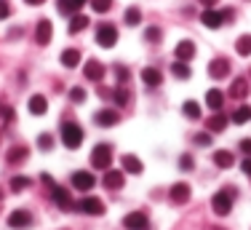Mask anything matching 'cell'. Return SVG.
<instances>
[{"label":"cell","mask_w":251,"mask_h":230,"mask_svg":"<svg viewBox=\"0 0 251 230\" xmlns=\"http://www.w3.org/2000/svg\"><path fill=\"white\" fill-rule=\"evenodd\" d=\"M235 198H238V190H235V187H222V190H219L217 196L211 198V209H214V214L227 217V214L232 211V203H235Z\"/></svg>","instance_id":"cell-1"},{"label":"cell","mask_w":251,"mask_h":230,"mask_svg":"<svg viewBox=\"0 0 251 230\" xmlns=\"http://www.w3.org/2000/svg\"><path fill=\"white\" fill-rule=\"evenodd\" d=\"M62 142H64V147L77 150L83 142V129L77 123H73V120H67V123L62 126Z\"/></svg>","instance_id":"cell-2"},{"label":"cell","mask_w":251,"mask_h":230,"mask_svg":"<svg viewBox=\"0 0 251 230\" xmlns=\"http://www.w3.org/2000/svg\"><path fill=\"white\" fill-rule=\"evenodd\" d=\"M110 163H112V147H110V144H104V142L97 144V147L91 150V166L107 172V169H110Z\"/></svg>","instance_id":"cell-3"},{"label":"cell","mask_w":251,"mask_h":230,"mask_svg":"<svg viewBox=\"0 0 251 230\" xmlns=\"http://www.w3.org/2000/svg\"><path fill=\"white\" fill-rule=\"evenodd\" d=\"M97 43L101 48H112L118 43V29L112 27L110 22H101L99 27H97Z\"/></svg>","instance_id":"cell-4"},{"label":"cell","mask_w":251,"mask_h":230,"mask_svg":"<svg viewBox=\"0 0 251 230\" xmlns=\"http://www.w3.org/2000/svg\"><path fill=\"white\" fill-rule=\"evenodd\" d=\"M75 209H77V211H83V214H91V217H99V214H104V203H101L99 198H94V196H86V198H80V201L75 203Z\"/></svg>","instance_id":"cell-5"},{"label":"cell","mask_w":251,"mask_h":230,"mask_svg":"<svg viewBox=\"0 0 251 230\" xmlns=\"http://www.w3.org/2000/svg\"><path fill=\"white\" fill-rule=\"evenodd\" d=\"M32 225V214H29L27 209H16L8 214V228L11 230H27Z\"/></svg>","instance_id":"cell-6"},{"label":"cell","mask_w":251,"mask_h":230,"mask_svg":"<svg viewBox=\"0 0 251 230\" xmlns=\"http://www.w3.org/2000/svg\"><path fill=\"white\" fill-rule=\"evenodd\" d=\"M208 75H211V78H217V81H222V78H227V75H230V62H227L225 57L211 59V62H208Z\"/></svg>","instance_id":"cell-7"},{"label":"cell","mask_w":251,"mask_h":230,"mask_svg":"<svg viewBox=\"0 0 251 230\" xmlns=\"http://www.w3.org/2000/svg\"><path fill=\"white\" fill-rule=\"evenodd\" d=\"M123 228L126 230H147V214L145 211H131V214H126Z\"/></svg>","instance_id":"cell-8"},{"label":"cell","mask_w":251,"mask_h":230,"mask_svg":"<svg viewBox=\"0 0 251 230\" xmlns=\"http://www.w3.org/2000/svg\"><path fill=\"white\" fill-rule=\"evenodd\" d=\"M83 75H86L88 81L99 83L101 78H104V64H101L99 59H88V62L83 64Z\"/></svg>","instance_id":"cell-9"},{"label":"cell","mask_w":251,"mask_h":230,"mask_svg":"<svg viewBox=\"0 0 251 230\" xmlns=\"http://www.w3.org/2000/svg\"><path fill=\"white\" fill-rule=\"evenodd\" d=\"M126 182V172H115V169H107L104 177H101V185L110 187V190H121Z\"/></svg>","instance_id":"cell-10"},{"label":"cell","mask_w":251,"mask_h":230,"mask_svg":"<svg viewBox=\"0 0 251 230\" xmlns=\"http://www.w3.org/2000/svg\"><path fill=\"white\" fill-rule=\"evenodd\" d=\"M51 35H53V24L49 19H40L38 27H35V40H38L40 46H49L51 43Z\"/></svg>","instance_id":"cell-11"},{"label":"cell","mask_w":251,"mask_h":230,"mask_svg":"<svg viewBox=\"0 0 251 230\" xmlns=\"http://www.w3.org/2000/svg\"><path fill=\"white\" fill-rule=\"evenodd\" d=\"M94 185H97V179H94L91 172H75L73 174V187H75V190L86 193V190H91Z\"/></svg>","instance_id":"cell-12"},{"label":"cell","mask_w":251,"mask_h":230,"mask_svg":"<svg viewBox=\"0 0 251 230\" xmlns=\"http://www.w3.org/2000/svg\"><path fill=\"white\" fill-rule=\"evenodd\" d=\"M201 22H203V27H208V29H217V27H222V24H225L222 22V11H217L214 5L201 14Z\"/></svg>","instance_id":"cell-13"},{"label":"cell","mask_w":251,"mask_h":230,"mask_svg":"<svg viewBox=\"0 0 251 230\" xmlns=\"http://www.w3.org/2000/svg\"><path fill=\"white\" fill-rule=\"evenodd\" d=\"M169 198H171L174 203H187V201H190V185H187V182H176V185H171Z\"/></svg>","instance_id":"cell-14"},{"label":"cell","mask_w":251,"mask_h":230,"mask_svg":"<svg viewBox=\"0 0 251 230\" xmlns=\"http://www.w3.org/2000/svg\"><path fill=\"white\" fill-rule=\"evenodd\" d=\"M51 196H53V203H56L59 209H64V211L75 206V203H73V198H70V193L64 190V187H56V185H53V187H51Z\"/></svg>","instance_id":"cell-15"},{"label":"cell","mask_w":251,"mask_h":230,"mask_svg":"<svg viewBox=\"0 0 251 230\" xmlns=\"http://www.w3.org/2000/svg\"><path fill=\"white\" fill-rule=\"evenodd\" d=\"M174 54H176L179 62H190V59L195 57V43H193V40H179L176 48H174Z\"/></svg>","instance_id":"cell-16"},{"label":"cell","mask_w":251,"mask_h":230,"mask_svg":"<svg viewBox=\"0 0 251 230\" xmlns=\"http://www.w3.org/2000/svg\"><path fill=\"white\" fill-rule=\"evenodd\" d=\"M142 81H145L147 88H158L160 83H163V72L155 70V67H145L142 70Z\"/></svg>","instance_id":"cell-17"},{"label":"cell","mask_w":251,"mask_h":230,"mask_svg":"<svg viewBox=\"0 0 251 230\" xmlns=\"http://www.w3.org/2000/svg\"><path fill=\"white\" fill-rule=\"evenodd\" d=\"M94 120H97V126L110 129V126H115L118 120H121V115H118V110H99L97 115H94Z\"/></svg>","instance_id":"cell-18"},{"label":"cell","mask_w":251,"mask_h":230,"mask_svg":"<svg viewBox=\"0 0 251 230\" xmlns=\"http://www.w3.org/2000/svg\"><path fill=\"white\" fill-rule=\"evenodd\" d=\"M27 107H29L32 115H46V110H49V99H46L43 94H35V96H29Z\"/></svg>","instance_id":"cell-19"},{"label":"cell","mask_w":251,"mask_h":230,"mask_svg":"<svg viewBox=\"0 0 251 230\" xmlns=\"http://www.w3.org/2000/svg\"><path fill=\"white\" fill-rule=\"evenodd\" d=\"M246 94H249V81L246 78H235L230 83V96L232 99H246Z\"/></svg>","instance_id":"cell-20"},{"label":"cell","mask_w":251,"mask_h":230,"mask_svg":"<svg viewBox=\"0 0 251 230\" xmlns=\"http://www.w3.org/2000/svg\"><path fill=\"white\" fill-rule=\"evenodd\" d=\"M206 105H208V110L219 113V110H222V105H225V94L219 91V88H211V91H206Z\"/></svg>","instance_id":"cell-21"},{"label":"cell","mask_w":251,"mask_h":230,"mask_svg":"<svg viewBox=\"0 0 251 230\" xmlns=\"http://www.w3.org/2000/svg\"><path fill=\"white\" fill-rule=\"evenodd\" d=\"M121 163H123V172H126V174H142V172H145L142 161L136 158V155H131V153H128V155H123V161H121Z\"/></svg>","instance_id":"cell-22"},{"label":"cell","mask_w":251,"mask_h":230,"mask_svg":"<svg viewBox=\"0 0 251 230\" xmlns=\"http://www.w3.org/2000/svg\"><path fill=\"white\" fill-rule=\"evenodd\" d=\"M86 27H88V16H83V14H73V16H70V35L83 32Z\"/></svg>","instance_id":"cell-23"},{"label":"cell","mask_w":251,"mask_h":230,"mask_svg":"<svg viewBox=\"0 0 251 230\" xmlns=\"http://www.w3.org/2000/svg\"><path fill=\"white\" fill-rule=\"evenodd\" d=\"M62 64L64 67H77V64H80V51H77V48H67V51H62Z\"/></svg>","instance_id":"cell-24"},{"label":"cell","mask_w":251,"mask_h":230,"mask_svg":"<svg viewBox=\"0 0 251 230\" xmlns=\"http://www.w3.org/2000/svg\"><path fill=\"white\" fill-rule=\"evenodd\" d=\"M208 131H211V134H219V131H225L227 129V115H211V118H208Z\"/></svg>","instance_id":"cell-25"},{"label":"cell","mask_w":251,"mask_h":230,"mask_svg":"<svg viewBox=\"0 0 251 230\" xmlns=\"http://www.w3.org/2000/svg\"><path fill=\"white\" fill-rule=\"evenodd\" d=\"M214 163H217L219 169H230L232 163H235V158H232L230 150H217V153H214Z\"/></svg>","instance_id":"cell-26"},{"label":"cell","mask_w":251,"mask_h":230,"mask_svg":"<svg viewBox=\"0 0 251 230\" xmlns=\"http://www.w3.org/2000/svg\"><path fill=\"white\" fill-rule=\"evenodd\" d=\"M171 75L179 78V81H187L193 72H190V64H187V62H179V59H176V62L171 64Z\"/></svg>","instance_id":"cell-27"},{"label":"cell","mask_w":251,"mask_h":230,"mask_svg":"<svg viewBox=\"0 0 251 230\" xmlns=\"http://www.w3.org/2000/svg\"><path fill=\"white\" fill-rule=\"evenodd\" d=\"M27 155H29V150L25 144H16V147L8 150V163H22V161H27Z\"/></svg>","instance_id":"cell-28"},{"label":"cell","mask_w":251,"mask_h":230,"mask_svg":"<svg viewBox=\"0 0 251 230\" xmlns=\"http://www.w3.org/2000/svg\"><path fill=\"white\" fill-rule=\"evenodd\" d=\"M249 120H251V107H246V105H241L235 113H232V123L243 126V123H249Z\"/></svg>","instance_id":"cell-29"},{"label":"cell","mask_w":251,"mask_h":230,"mask_svg":"<svg viewBox=\"0 0 251 230\" xmlns=\"http://www.w3.org/2000/svg\"><path fill=\"white\" fill-rule=\"evenodd\" d=\"M235 51L241 54V57H251V35H241V38L235 40Z\"/></svg>","instance_id":"cell-30"},{"label":"cell","mask_w":251,"mask_h":230,"mask_svg":"<svg viewBox=\"0 0 251 230\" xmlns=\"http://www.w3.org/2000/svg\"><path fill=\"white\" fill-rule=\"evenodd\" d=\"M182 113L187 115L190 120H198V118H201V105L190 99V102H184V105H182Z\"/></svg>","instance_id":"cell-31"},{"label":"cell","mask_w":251,"mask_h":230,"mask_svg":"<svg viewBox=\"0 0 251 230\" xmlns=\"http://www.w3.org/2000/svg\"><path fill=\"white\" fill-rule=\"evenodd\" d=\"M160 38H163V29H160V27H155V24H152V27H147V32H145L147 43H160Z\"/></svg>","instance_id":"cell-32"},{"label":"cell","mask_w":251,"mask_h":230,"mask_svg":"<svg viewBox=\"0 0 251 230\" xmlns=\"http://www.w3.org/2000/svg\"><path fill=\"white\" fill-rule=\"evenodd\" d=\"M139 22H142V11L139 8H128V11H126V24H128V27H136Z\"/></svg>","instance_id":"cell-33"},{"label":"cell","mask_w":251,"mask_h":230,"mask_svg":"<svg viewBox=\"0 0 251 230\" xmlns=\"http://www.w3.org/2000/svg\"><path fill=\"white\" fill-rule=\"evenodd\" d=\"M59 11L62 14H67V16H73V14H77V5H75V0H59Z\"/></svg>","instance_id":"cell-34"},{"label":"cell","mask_w":251,"mask_h":230,"mask_svg":"<svg viewBox=\"0 0 251 230\" xmlns=\"http://www.w3.org/2000/svg\"><path fill=\"white\" fill-rule=\"evenodd\" d=\"M29 187V177H14L11 179V190L14 193H22V190H27Z\"/></svg>","instance_id":"cell-35"},{"label":"cell","mask_w":251,"mask_h":230,"mask_svg":"<svg viewBox=\"0 0 251 230\" xmlns=\"http://www.w3.org/2000/svg\"><path fill=\"white\" fill-rule=\"evenodd\" d=\"M115 102H118V105H121V107H126V105H128V102H131V91H128V88H115Z\"/></svg>","instance_id":"cell-36"},{"label":"cell","mask_w":251,"mask_h":230,"mask_svg":"<svg viewBox=\"0 0 251 230\" xmlns=\"http://www.w3.org/2000/svg\"><path fill=\"white\" fill-rule=\"evenodd\" d=\"M91 8L97 11V14H107V11L112 8V0H91Z\"/></svg>","instance_id":"cell-37"},{"label":"cell","mask_w":251,"mask_h":230,"mask_svg":"<svg viewBox=\"0 0 251 230\" xmlns=\"http://www.w3.org/2000/svg\"><path fill=\"white\" fill-rule=\"evenodd\" d=\"M70 99L75 102V105H80V102H86V88H80V86H75L73 91H70Z\"/></svg>","instance_id":"cell-38"},{"label":"cell","mask_w":251,"mask_h":230,"mask_svg":"<svg viewBox=\"0 0 251 230\" xmlns=\"http://www.w3.org/2000/svg\"><path fill=\"white\" fill-rule=\"evenodd\" d=\"M38 147H40V150H51V147H53V137H51V134H40V137H38Z\"/></svg>","instance_id":"cell-39"},{"label":"cell","mask_w":251,"mask_h":230,"mask_svg":"<svg viewBox=\"0 0 251 230\" xmlns=\"http://www.w3.org/2000/svg\"><path fill=\"white\" fill-rule=\"evenodd\" d=\"M193 166H195L193 155H182V158H179V169H182V172H193Z\"/></svg>","instance_id":"cell-40"},{"label":"cell","mask_w":251,"mask_h":230,"mask_svg":"<svg viewBox=\"0 0 251 230\" xmlns=\"http://www.w3.org/2000/svg\"><path fill=\"white\" fill-rule=\"evenodd\" d=\"M195 144H201V147L211 144V131H203V134H195Z\"/></svg>","instance_id":"cell-41"},{"label":"cell","mask_w":251,"mask_h":230,"mask_svg":"<svg viewBox=\"0 0 251 230\" xmlns=\"http://www.w3.org/2000/svg\"><path fill=\"white\" fill-rule=\"evenodd\" d=\"M11 16V5H8V0H0V19H8Z\"/></svg>","instance_id":"cell-42"},{"label":"cell","mask_w":251,"mask_h":230,"mask_svg":"<svg viewBox=\"0 0 251 230\" xmlns=\"http://www.w3.org/2000/svg\"><path fill=\"white\" fill-rule=\"evenodd\" d=\"M115 72H118V81H121V83H128V70H126L123 64H118Z\"/></svg>","instance_id":"cell-43"},{"label":"cell","mask_w":251,"mask_h":230,"mask_svg":"<svg viewBox=\"0 0 251 230\" xmlns=\"http://www.w3.org/2000/svg\"><path fill=\"white\" fill-rule=\"evenodd\" d=\"M235 19V8H225L222 11V22H232Z\"/></svg>","instance_id":"cell-44"},{"label":"cell","mask_w":251,"mask_h":230,"mask_svg":"<svg viewBox=\"0 0 251 230\" xmlns=\"http://www.w3.org/2000/svg\"><path fill=\"white\" fill-rule=\"evenodd\" d=\"M241 150H243V153H246L249 158H251V139H243V142H241Z\"/></svg>","instance_id":"cell-45"},{"label":"cell","mask_w":251,"mask_h":230,"mask_svg":"<svg viewBox=\"0 0 251 230\" xmlns=\"http://www.w3.org/2000/svg\"><path fill=\"white\" fill-rule=\"evenodd\" d=\"M241 169H243V172H246L249 177H251V158H249V155H246V161L241 163Z\"/></svg>","instance_id":"cell-46"},{"label":"cell","mask_w":251,"mask_h":230,"mask_svg":"<svg viewBox=\"0 0 251 230\" xmlns=\"http://www.w3.org/2000/svg\"><path fill=\"white\" fill-rule=\"evenodd\" d=\"M201 3H203V5H206V8H211V5H217V3H219V0H201Z\"/></svg>","instance_id":"cell-47"},{"label":"cell","mask_w":251,"mask_h":230,"mask_svg":"<svg viewBox=\"0 0 251 230\" xmlns=\"http://www.w3.org/2000/svg\"><path fill=\"white\" fill-rule=\"evenodd\" d=\"M27 5H40V3H46V0H25Z\"/></svg>","instance_id":"cell-48"},{"label":"cell","mask_w":251,"mask_h":230,"mask_svg":"<svg viewBox=\"0 0 251 230\" xmlns=\"http://www.w3.org/2000/svg\"><path fill=\"white\" fill-rule=\"evenodd\" d=\"M206 230H225V228H219V225H208Z\"/></svg>","instance_id":"cell-49"},{"label":"cell","mask_w":251,"mask_h":230,"mask_svg":"<svg viewBox=\"0 0 251 230\" xmlns=\"http://www.w3.org/2000/svg\"><path fill=\"white\" fill-rule=\"evenodd\" d=\"M83 3H88V0H75V5H77V8H80Z\"/></svg>","instance_id":"cell-50"},{"label":"cell","mask_w":251,"mask_h":230,"mask_svg":"<svg viewBox=\"0 0 251 230\" xmlns=\"http://www.w3.org/2000/svg\"><path fill=\"white\" fill-rule=\"evenodd\" d=\"M0 198H3V193H0Z\"/></svg>","instance_id":"cell-51"},{"label":"cell","mask_w":251,"mask_h":230,"mask_svg":"<svg viewBox=\"0 0 251 230\" xmlns=\"http://www.w3.org/2000/svg\"><path fill=\"white\" fill-rule=\"evenodd\" d=\"M249 75H251V70H249Z\"/></svg>","instance_id":"cell-52"}]
</instances>
